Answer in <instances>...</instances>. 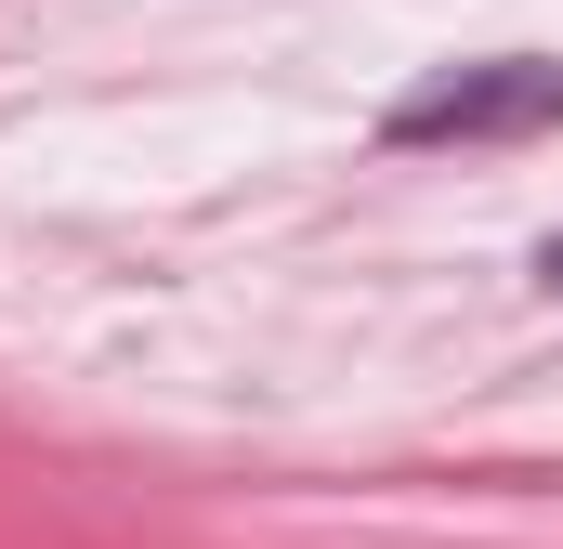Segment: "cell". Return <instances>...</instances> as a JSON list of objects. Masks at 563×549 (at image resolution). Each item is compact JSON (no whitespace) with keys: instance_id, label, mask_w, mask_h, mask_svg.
<instances>
[{"instance_id":"obj_2","label":"cell","mask_w":563,"mask_h":549,"mask_svg":"<svg viewBox=\"0 0 563 549\" xmlns=\"http://www.w3.org/2000/svg\"><path fill=\"white\" fill-rule=\"evenodd\" d=\"M538 274H551V288H563V236H551V249H538Z\"/></svg>"},{"instance_id":"obj_1","label":"cell","mask_w":563,"mask_h":549,"mask_svg":"<svg viewBox=\"0 0 563 549\" xmlns=\"http://www.w3.org/2000/svg\"><path fill=\"white\" fill-rule=\"evenodd\" d=\"M551 119H563V66L498 53V66H445V79H420L380 132H394V144H511V132H551Z\"/></svg>"}]
</instances>
